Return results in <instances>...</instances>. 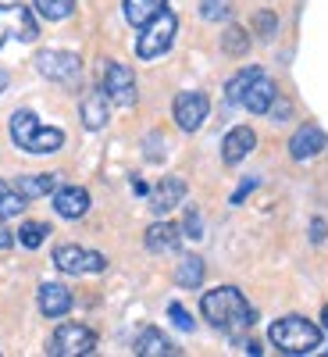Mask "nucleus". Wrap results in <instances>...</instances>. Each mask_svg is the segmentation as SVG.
<instances>
[{
    "label": "nucleus",
    "mask_w": 328,
    "mask_h": 357,
    "mask_svg": "<svg viewBox=\"0 0 328 357\" xmlns=\"http://www.w3.org/2000/svg\"><path fill=\"white\" fill-rule=\"evenodd\" d=\"M200 311L207 318V325L218 333H243L253 325V307L247 304V296L235 286H218L211 293L200 296Z\"/></svg>",
    "instance_id": "1"
},
{
    "label": "nucleus",
    "mask_w": 328,
    "mask_h": 357,
    "mask_svg": "<svg viewBox=\"0 0 328 357\" xmlns=\"http://www.w3.org/2000/svg\"><path fill=\"white\" fill-rule=\"evenodd\" d=\"M267 340H272L282 354H311L314 347H321V329L300 314H286L267 329Z\"/></svg>",
    "instance_id": "2"
},
{
    "label": "nucleus",
    "mask_w": 328,
    "mask_h": 357,
    "mask_svg": "<svg viewBox=\"0 0 328 357\" xmlns=\"http://www.w3.org/2000/svg\"><path fill=\"white\" fill-rule=\"evenodd\" d=\"M175 33H178V15L164 8L157 18H150L143 25V33L136 40V54L143 57V61H154V57H161L175 43Z\"/></svg>",
    "instance_id": "3"
},
{
    "label": "nucleus",
    "mask_w": 328,
    "mask_h": 357,
    "mask_svg": "<svg viewBox=\"0 0 328 357\" xmlns=\"http://www.w3.org/2000/svg\"><path fill=\"white\" fill-rule=\"evenodd\" d=\"M54 357H82V354H93L97 350V333L89 325L68 321V325H57V333L50 336L47 347Z\"/></svg>",
    "instance_id": "4"
},
{
    "label": "nucleus",
    "mask_w": 328,
    "mask_h": 357,
    "mask_svg": "<svg viewBox=\"0 0 328 357\" xmlns=\"http://www.w3.org/2000/svg\"><path fill=\"white\" fill-rule=\"evenodd\" d=\"M54 264L57 272L65 275H97L107 268V257L100 250H86V247H75V243H65L54 250Z\"/></svg>",
    "instance_id": "5"
},
{
    "label": "nucleus",
    "mask_w": 328,
    "mask_h": 357,
    "mask_svg": "<svg viewBox=\"0 0 328 357\" xmlns=\"http://www.w3.org/2000/svg\"><path fill=\"white\" fill-rule=\"evenodd\" d=\"M11 36L22 43H33L40 36V22L25 4H0V47Z\"/></svg>",
    "instance_id": "6"
},
{
    "label": "nucleus",
    "mask_w": 328,
    "mask_h": 357,
    "mask_svg": "<svg viewBox=\"0 0 328 357\" xmlns=\"http://www.w3.org/2000/svg\"><path fill=\"white\" fill-rule=\"evenodd\" d=\"M100 89L107 93V100L118 104V107L136 104V75H132V68L122 65V61H107V68H104V86H100Z\"/></svg>",
    "instance_id": "7"
},
{
    "label": "nucleus",
    "mask_w": 328,
    "mask_h": 357,
    "mask_svg": "<svg viewBox=\"0 0 328 357\" xmlns=\"http://www.w3.org/2000/svg\"><path fill=\"white\" fill-rule=\"evenodd\" d=\"M36 72L54 79V82H72V79H79L82 61L72 50H40L36 54Z\"/></svg>",
    "instance_id": "8"
},
{
    "label": "nucleus",
    "mask_w": 328,
    "mask_h": 357,
    "mask_svg": "<svg viewBox=\"0 0 328 357\" xmlns=\"http://www.w3.org/2000/svg\"><path fill=\"white\" fill-rule=\"evenodd\" d=\"M207 111H211L207 93H200V89H186V93L175 97V126L182 129V132H196L203 126Z\"/></svg>",
    "instance_id": "9"
},
{
    "label": "nucleus",
    "mask_w": 328,
    "mask_h": 357,
    "mask_svg": "<svg viewBox=\"0 0 328 357\" xmlns=\"http://www.w3.org/2000/svg\"><path fill=\"white\" fill-rule=\"evenodd\" d=\"M325 146H328V136L321 132V126L307 122V126H300V129L292 132L289 154H292V161H311V158H318L325 151Z\"/></svg>",
    "instance_id": "10"
},
{
    "label": "nucleus",
    "mask_w": 328,
    "mask_h": 357,
    "mask_svg": "<svg viewBox=\"0 0 328 357\" xmlns=\"http://www.w3.org/2000/svg\"><path fill=\"white\" fill-rule=\"evenodd\" d=\"M186 200V183L178 175H164L161 183L154 186V193H150V211L154 215H168L171 207H178Z\"/></svg>",
    "instance_id": "11"
},
{
    "label": "nucleus",
    "mask_w": 328,
    "mask_h": 357,
    "mask_svg": "<svg viewBox=\"0 0 328 357\" xmlns=\"http://www.w3.org/2000/svg\"><path fill=\"white\" fill-rule=\"evenodd\" d=\"M253 146H257L253 129H250V126H235V129L225 136V143H221V161H225V165H240L243 158H250Z\"/></svg>",
    "instance_id": "12"
},
{
    "label": "nucleus",
    "mask_w": 328,
    "mask_h": 357,
    "mask_svg": "<svg viewBox=\"0 0 328 357\" xmlns=\"http://www.w3.org/2000/svg\"><path fill=\"white\" fill-rule=\"evenodd\" d=\"M54 211L61 218H82L89 211V193L82 186H57L54 190Z\"/></svg>",
    "instance_id": "13"
},
{
    "label": "nucleus",
    "mask_w": 328,
    "mask_h": 357,
    "mask_svg": "<svg viewBox=\"0 0 328 357\" xmlns=\"http://www.w3.org/2000/svg\"><path fill=\"white\" fill-rule=\"evenodd\" d=\"M40 311L47 318H65L72 311V293L61 282H43L40 286Z\"/></svg>",
    "instance_id": "14"
},
{
    "label": "nucleus",
    "mask_w": 328,
    "mask_h": 357,
    "mask_svg": "<svg viewBox=\"0 0 328 357\" xmlns=\"http://www.w3.org/2000/svg\"><path fill=\"white\" fill-rule=\"evenodd\" d=\"M272 104H275V82L260 72V75L250 82V89L243 93V107L253 111V114H267V111H272Z\"/></svg>",
    "instance_id": "15"
},
{
    "label": "nucleus",
    "mask_w": 328,
    "mask_h": 357,
    "mask_svg": "<svg viewBox=\"0 0 328 357\" xmlns=\"http://www.w3.org/2000/svg\"><path fill=\"white\" fill-rule=\"evenodd\" d=\"M82 126L86 129H104L107 126V114H111V100H107V93H104V89H93V93H86L82 97Z\"/></svg>",
    "instance_id": "16"
},
{
    "label": "nucleus",
    "mask_w": 328,
    "mask_h": 357,
    "mask_svg": "<svg viewBox=\"0 0 328 357\" xmlns=\"http://www.w3.org/2000/svg\"><path fill=\"white\" fill-rule=\"evenodd\" d=\"M182 243V225H171V222H157L146 229V250L154 254H168V250H178Z\"/></svg>",
    "instance_id": "17"
},
{
    "label": "nucleus",
    "mask_w": 328,
    "mask_h": 357,
    "mask_svg": "<svg viewBox=\"0 0 328 357\" xmlns=\"http://www.w3.org/2000/svg\"><path fill=\"white\" fill-rule=\"evenodd\" d=\"M139 357H168V354H175V347H171V340L161 333V329H154V325H146V329L136 336V347H132Z\"/></svg>",
    "instance_id": "18"
},
{
    "label": "nucleus",
    "mask_w": 328,
    "mask_h": 357,
    "mask_svg": "<svg viewBox=\"0 0 328 357\" xmlns=\"http://www.w3.org/2000/svg\"><path fill=\"white\" fill-rule=\"evenodd\" d=\"M122 8H125V22L143 29L150 18H157L168 8V0H122Z\"/></svg>",
    "instance_id": "19"
},
{
    "label": "nucleus",
    "mask_w": 328,
    "mask_h": 357,
    "mask_svg": "<svg viewBox=\"0 0 328 357\" xmlns=\"http://www.w3.org/2000/svg\"><path fill=\"white\" fill-rule=\"evenodd\" d=\"M15 186H18V193H22L25 200H36V197H47V193L57 190V175H54V172H43V175H22Z\"/></svg>",
    "instance_id": "20"
},
{
    "label": "nucleus",
    "mask_w": 328,
    "mask_h": 357,
    "mask_svg": "<svg viewBox=\"0 0 328 357\" xmlns=\"http://www.w3.org/2000/svg\"><path fill=\"white\" fill-rule=\"evenodd\" d=\"M36 132H40V118H36L33 111H25V107H22V111L11 114V139L22 146V151L29 146V139H33Z\"/></svg>",
    "instance_id": "21"
},
{
    "label": "nucleus",
    "mask_w": 328,
    "mask_h": 357,
    "mask_svg": "<svg viewBox=\"0 0 328 357\" xmlns=\"http://www.w3.org/2000/svg\"><path fill=\"white\" fill-rule=\"evenodd\" d=\"M175 282L182 289H200V282H203V261L196 254H182V261H178V268H175Z\"/></svg>",
    "instance_id": "22"
},
{
    "label": "nucleus",
    "mask_w": 328,
    "mask_h": 357,
    "mask_svg": "<svg viewBox=\"0 0 328 357\" xmlns=\"http://www.w3.org/2000/svg\"><path fill=\"white\" fill-rule=\"evenodd\" d=\"M61 146H65V132H61V129L40 126V132L29 139L25 151H29V154H54V151H61Z\"/></svg>",
    "instance_id": "23"
},
{
    "label": "nucleus",
    "mask_w": 328,
    "mask_h": 357,
    "mask_svg": "<svg viewBox=\"0 0 328 357\" xmlns=\"http://www.w3.org/2000/svg\"><path fill=\"white\" fill-rule=\"evenodd\" d=\"M221 50L228 57H243L250 50V33H247L243 25H228L225 33H221Z\"/></svg>",
    "instance_id": "24"
},
{
    "label": "nucleus",
    "mask_w": 328,
    "mask_h": 357,
    "mask_svg": "<svg viewBox=\"0 0 328 357\" xmlns=\"http://www.w3.org/2000/svg\"><path fill=\"white\" fill-rule=\"evenodd\" d=\"M25 197L18 193V186H11V183H4L0 178V218H15V215H22L25 211Z\"/></svg>",
    "instance_id": "25"
},
{
    "label": "nucleus",
    "mask_w": 328,
    "mask_h": 357,
    "mask_svg": "<svg viewBox=\"0 0 328 357\" xmlns=\"http://www.w3.org/2000/svg\"><path fill=\"white\" fill-rule=\"evenodd\" d=\"M36 15H43L47 22H65L75 11V0H33Z\"/></svg>",
    "instance_id": "26"
},
{
    "label": "nucleus",
    "mask_w": 328,
    "mask_h": 357,
    "mask_svg": "<svg viewBox=\"0 0 328 357\" xmlns=\"http://www.w3.org/2000/svg\"><path fill=\"white\" fill-rule=\"evenodd\" d=\"M260 75V68H243L240 75H232L228 79V86H225V100L228 104H243V93L250 89V82Z\"/></svg>",
    "instance_id": "27"
},
{
    "label": "nucleus",
    "mask_w": 328,
    "mask_h": 357,
    "mask_svg": "<svg viewBox=\"0 0 328 357\" xmlns=\"http://www.w3.org/2000/svg\"><path fill=\"white\" fill-rule=\"evenodd\" d=\"M47 236H50V225H47V222H25V225L18 229V243H22L25 250H36Z\"/></svg>",
    "instance_id": "28"
},
{
    "label": "nucleus",
    "mask_w": 328,
    "mask_h": 357,
    "mask_svg": "<svg viewBox=\"0 0 328 357\" xmlns=\"http://www.w3.org/2000/svg\"><path fill=\"white\" fill-rule=\"evenodd\" d=\"M275 29H279V18H275L272 11H257V15H253V33H257L260 40H272Z\"/></svg>",
    "instance_id": "29"
},
{
    "label": "nucleus",
    "mask_w": 328,
    "mask_h": 357,
    "mask_svg": "<svg viewBox=\"0 0 328 357\" xmlns=\"http://www.w3.org/2000/svg\"><path fill=\"white\" fill-rule=\"evenodd\" d=\"M225 15H228V0H200V18L221 22Z\"/></svg>",
    "instance_id": "30"
},
{
    "label": "nucleus",
    "mask_w": 328,
    "mask_h": 357,
    "mask_svg": "<svg viewBox=\"0 0 328 357\" xmlns=\"http://www.w3.org/2000/svg\"><path fill=\"white\" fill-rule=\"evenodd\" d=\"M168 314H171V321H175L182 333H193V318H189V311H186L182 304H171V307H168Z\"/></svg>",
    "instance_id": "31"
},
{
    "label": "nucleus",
    "mask_w": 328,
    "mask_h": 357,
    "mask_svg": "<svg viewBox=\"0 0 328 357\" xmlns=\"http://www.w3.org/2000/svg\"><path fill=\"white\" fill-rule=\"evenodd\" d=\"M182 232L189 236V240H200V236H203V222H200V215H196V211H186Z\"/></svg>",
    "instance_id": "32"
},
{
    "label": "nucleus",
    "mask_w": 328,
    "mask_h": 357,
    "mask_svg": "<svg viewBox=\"0 0 328 357\" xmlns=\"http://www.w3.org/2000/svg\"><path fill=\"white\" fill-rule=\"evenodd\" d=\"M11 243H15V236H11V229L4 225V218H0V250H11Z\"/></svg>",
    "instance_id": "33"
},
{
    "label": "nucleus",
    "mask_w": 328,
    "mask_h": 357,
    "mask_svg": "<svg viewBox=\"0 0 328 357\" xmlns=\"http://www.w3.org/2000/svg\"><path fill=\"white\" fill-rule=\"evenodd\" d=\"M325 236H328V229H325V222H314V225H311V240H314V243H321V240H325Z\"/></svg>",
    "instance_id": "34"
},
{
    "label": "nucleus",
    "mask_w": 328,
    "mask_h": 357,
    "mask_svg": "<svg viewBox=\"0 0 328 357\" xmlns=\"http://www.w3.org/2000/svg\"><path fill=\"white\" fill-rule=\"evenodd\" d=\"M4 89H8V75H4V72H0V93H4Z\"/></svg>",
    "instance_id": "35"
},
{
    "label": "nucleus",
    "mask_w": 328,
    "mask_h": 357,
    "mask_svg": "<svg viewBox=\"0 0 328 357\" xmlns=\"http://www.w3.org/2000/svg\"><path fill=\"white\" fill-rule=\"evenodd\" d=\"M321 321H325V329H328V307H325V311H321Z\"/></svg>",
    "instance_id": "36"
}]
</instances>
